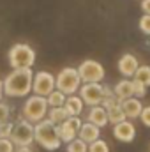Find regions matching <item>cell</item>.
I'll return each instance as SVG.
<instances>
[{
	"mask_svg": "<svg viewBox=\"0 0 150 152\" xmlns=\"http://www.w3.org/2000/svg\"><path fill=\"white\" fill-rule=\"evenodd\" d=\"M11 140L18 147H30L36 142L34 140V124L25 118L16 122L12 127V133H11Z\"/></svg>",
	"mask_w": 150,
	"mask_h": 152,
	"instance_id": "6",
	"label": "cell"
},
{
	"mask_svg": "<svg viewBox=\"0 0 150 152\" xmlns=\"http://www.w3.org/2000/svg\"><path fill=\"white\" fill-rule=\"evenodd\" d=\"M78 73L83 83H101L104 80V67L97 60H83L78 67Z\"/></svg>",
	"mask_w": 150,
	"mask_h": 152,
	"instance_id": "7",
	"label": "cell"
},
{
	"mask_svg": "<svg viewBox=\"0 0 150 152\" xmlns=\"http://www.w3.org/2000/svg\"><path fill=\"white\" fill-rule=\"evenodd\" d=\"M48 110H50L48 99H46L44 96L34 94V96L27 97L21 113H23V118H25V120H28V122H32V124H37V122H41V120L46 118Z\"/></svg>",
	"mask_w": 150,
	"mask_h": 152,
	"instance_id": "4",
	"label": "cell"
},
{
	"mask_svg": "<svg viewBox=\"0 0 150 152\" xmlns=\"http://www.w3.org/2000/svg\"><path fill=\"white\" fill-rule=\"evenodd\" d=\"M113 92H115V96H117V97L120 99V103H122L124 99H129V97L134 96V81H131L129 78H124V80H120V81L115 85Z\"/></svg>",
	"mask_w": 150,
	"mask_h": 152,
	"instance_id": "15",
	"label": "cell"
},
{
	"mask_svg": "<svg viewBox=\"0 0 150 152\" xmlns=\"http://www.w3.org/2000/svg\"><path fill=\"white\" fill-rule=\"evenodd\" d=\"M113 136H115L118 142L131 143V142L136 138V127H134V124L129 122V120L118 122V124L113 126Z\"/></svg>",
	"mask_w": 150,
	"mask_h": 152,
	"instance_id": "11",
	"label": "cell"
},
{
	"mask_svg": "<svg viewBox=\"0 0 150 152\" xmlns=\"http://www.w3.org/2000/svg\"><path fill=\"white\" fill-rule=\"evenodd\" d=\"M55 88H57V78L51 75V73L37 71L34 75V81H32V92L34 94L48 97Z\"/></svg>",
	"mask_w": 150,
	"mask_h": 152,
	"instance_id": "8",
	"label": "cell"
},
{
	"mask_svg": "<svg viewBox=\"0 0 150 152\" xmlns=\"http://www.w3.org/2000/svg\"><path fill=\"white\" fill-rule=\"evenodd\" d=\"M14 152H34V151H32L30 147H18Z\"/></svg>",
	"mask_w": 150,
	"mask_h": 152,
	"instance_id": "31",
	"label": "cell"
},
{
	"mask_svg": "<svg viewBox=\"0 0 150 152\" xmlns=\"http://www.w3.org/2000/svg\"><path fill=\"white\" fill-rule=\"evenodd\" d=\"M138 27H140V30H141L143 34L150 36V14H143V16L140 18Z\"/></svg>",
	"mask_w": 150,
	"mask_h": 152,
	"instance_id": "24",
	"label": "cell"
},
{
	"mask_svg": "<svg viewBox=\"0 0 150 152\" xmlns=\"http://www.w3.org/2000/svg\"><path fill=\"white\" fill-rule=\"evenodd\" d=\"M4 96V80H0V99Z\"/></svg>",
	"mask_w": 150,
	"mask_h": 152,
	"instance_id": "32",
	"label": "cell"
},
{
	"mask_svg": "<svg viewBox=\"0 0 150 152\" xmlns=\"http://www.w3.org/2000/svg\"><path fill=\"white\" fill-rule=\"evenodd\" d=\"M48 104H50V108H55V106H64L66 104V99H67V96L64 94V92H60L58 88H55L48 97Z\"/></svg>",
	"mask_w": 150,
	"mask_h": 152,
	"instance_id": "20",
	"label": "cell"
},
{
	"mask_svg": "<svg viewBox=\"0 0 150 152\" xmlns=\"http://www.w3.org/2000/svg\"><path fill=\"white\" fill-rule=\"evenodd\" d=\"M14 143L11 138H0V152H14Z\"/></svg>",
	"mask_w": 150,
	"mask_h": 152,
	"instance_id": "25",
	"label": "cell"
},
{
	"mask_svg": "<svg viewBox=\"0 0 150 152\" xmlns=\"http://www.w3.org/2000/svg\"><path fill=\"white\" fill-rule=\"evenodd\" d=\"M138 67H140L138 58H136L134 55H131V53L122 55V57H120V60H118V71H120V75L125 76V78L134 76V73H136V69H138Z\"/></svg>",
	"mask_w": 150,
	"mask_h": 152,
	"instance_id": "12",
	"label": "cell"
},
{
	"mask_svg": "<svg viewBox=\"0 0 150 152\" xmlns=\"http://www.w3.org/2000/svg\"><path fill=\"white\" fill-rule=\"evenodd\" d=\"M34 140L44 151H58L62 147V140L58 136L57 126L48 118L34 124Z\"/></svg>",
	"mask_w": 150,
	"mask_h": 152,
	"instance_id": "2",
	"label": "cell"
},
{
	"mask_svg": "<svg viewBox=\"0 0 150 152\" xmlns=\"http://www.w3.org/2000/svg\"><path fill=\"white\" fill-rule=\"evenodd\" d=\"M57 78V88L60 92H64L66 96H73L79 90L81 87V78L76 67H64Z\"/></svg>",
	"mask_w": 150,
	"mask_h": 152,
	"instance_id": "5",
	"label": "cell"
},
{
	"mask_svg": "<svg viewBox=\"0 0 150 152\" xmlns=\"http://www.w3.org/2000/svg\"><path fill=\"white\" fill-rule=\"evenodd\" d=\"M67 117H71V115H69V112L66 110V106H55V108H50V110H48V115H46V118L51 120L55 126L62 124Z\"/></svg>",
	"mask_w": 150,
	"mask_h": 152,
	"instance_id": "19",
	"label": "cell"
},
{
	"mask_svg": "<svg viewBox=\"0 0 150 152\" xmlns=\"http://www.w3.org/2000/svg\"><path fill=\"white\" fill-rule=\"evenodd\" d=\"M67 152H88V143L83 142L81 138H74L73 142L67 143Z\"/></svg>",
	"mask_w": 150,
	"mask_h": 152,
	"instance_id": "22",
	"label": "cell"
},
{
	"mask_svg": "<svg viewBox=\"0 0 150 152\" xmlns=\"http://www.w3.org/2000/svg\"><path fill=\"white\" fill-rule=\"evenodd\" d=\"M140 118H141L143 126L150 127V106H143V110H141V115H140Z\"/></svg>",
	"mask_w": 150,
	"mask_h": 152,
	"instance_id": "29",
	"label": "cell"
},
{
	"mask_svg": "<svg viewBox=\"0 0 150 152\" xmlns=\"http://www.w3.org/2000/svg\"><path fill=\"white\" fill-rule=\"evenodd\" d=\"M79 97L83 99L85 104L88 106H97L103 104L104 99V87L101 83H83L79 87Z\"/></svg>",
	"mask_w": 150,
	"mask_h": 152,
	"instance_id": "9",
	"label": "cell"
},
{
	"mask_svg": "<svg viewBox=\"0 0 150 152\" xmlns=\"http://www.w3.org/2000/svg\"><path fill=\"white\" fill-rule=\"evenodd\" d=\"M106 112H108V122H111L113 126L118 124V122H124L127 118L125 113H124V110H122V103L120 101H117V103H113L110 106H106Z\"/></svg>",
	"mask_w": 150,
	"mask_h": 152,
	"instance_id": "17",
	"label": "cell"
},
{
	"mask_svg": "<svg viewBox=\"0 0 150 152\" xmlns=\"http://www.w3.org/2000/svg\"><path fill=\"white\" fill-rule=\"evenodd\" d=\"M88 152H110V147L104 140H95L92 143H88Z\"/></svg>",
	"mask_w": 150,
	"mask_h": 152,
	"instance_id": "23",
	"label": "cell"
},
{
	"mask_svg": "<svg viewBox=\"0 0 150 152\" xmlns=\"http://www.w3.org/2000/svg\"><path fill=\"white\" fill-rule=\"evenodd\" d=\"M133 81H134V97H138V99L145 97V94H147V87H145L143 83L136 81V80H133Z\"/></svg>",
	"mask_w": 150,
	"mask_h": 152,
	"instance_id": "27",
	"label": "cell"
},
{
	"mask_svg": "<svg viewBox=\"0 0 150 152\" xmlns=\"http://www.w3.org/2000/svg\"><path fill=\"white\" fill-rule=\"evenodd\" d=\"M81 118L78 115H71L67 117L62 124L57 126V131H58V136L62 140V143H69L73 142L74 138H78V133H79V127H81Z\"/></svg>",
	"mask_w": 150,
	"mask_h": 152,
	"instance_id": "10",
	"label": "cell"
},
{
	"mask_svg": "<svg viewBox=\"0 0 150 152\" xmlns=\"http://www.w3.org/2000/svg\"><path fill=\"white\" fill-rule=\"evenodd\" d=\"M9 106L5 104V103H2L0 101V124H4V122H9Z\"/></svg>",
	"mask_w": 150,
	"mask_h": 152,
	"instance_id": "28",
	"label": "cell"
},
{
	"mask_svg": "<svg viewBox=\"0 0 150 152\" xmlns=\"http://www.w3.org/2000/svg\"><path fill=\"white\" fill-rule=\"evenodd\" d=\"M83 99L79 97V96H67V99H66V110L69 112V115H78L79 117V113L83 112Z\"/></svg>",
	"mask_w": 150,
	"mask_h": 152,
	"instance_id": "18",
	"label": "cell"
},
{
	"mask_svg": "<svg viewBox=\"0 0 150 152\" xmlns=\"http://www.w3.org/2000/svg\"><path fill=\"white\" fill-rule=\"evenodd\" d=\"M141 11L145 14H150V0H141Z\"/></svg>",
	"mask_w": 150,
	"mask_h": 152,
	"instance_id": "30",
	"label": "cell"
},
{
	"mask_svg": "<svg viewBox=\"0 0 150 152\" xmlns=\"http://www.w3.org/2000/svg\"><path fill=\"white\" fill-rule=\"evenodd\" d=\"M88 122L95 124L97 127H103L108 124V112L103 104H97V106H90V112H88Z\"/></svg>",
	"mask_w": 150,
	"mask_h": 152,
	"instance_id": "16",
	"label": "cell"
},
{
	"mask_svg": "<svg viewBox=\"0 0 150 152\" xmlns=\"http://www.w3.org/2000/svg\"><path fill=\"white\" fill-rule=\"evenodd\" d=\"M12 127H14V124H11V122H4V124H0V138H11Z\"/></svg>",
	"mask_w": 150,
	"mask_h": 152,
	"instance_id": "26",
	"label": "cell"
},
{
	"mask_svg": "<svg viewBox=\"0 0 150 152\" xmlns=\"http://www.w3.org/2000/svg\"><path fill=\"white\" fill-rule=\"evenodd\" d=\"M32 81H34L32 67L14 69L4 80V94L7 97H25L32 90Z\"/></svg>",
	"mask_w": 150,
	"mask_h": 152,
	"instance_id": "1",
	"label": "cell"
},
{
	"mask_svg": "<svg viewBox=\"0 0 150 152\" xmlns=\"http://www.w3.org/2000/svg\"><path fill=\"white\" fill-rule=\"evenodd\" d=\"M7 60L12 69L32 67L36 64V51L32 46H28L25 42H16L14 46H11V50L7 53Z\"/></svg>",
	"mask_w": 150,
	"mask_h": 152,
	"instance_id": "3",
	"label": "cell"
},
{
	"mask_svg": "<svg viewBox=\"0 0 150 152\" xmlns=\"http://www.w3.org/2000/svg\"><path fill=\"white\" fill-rule=\"evenodd\" d=\"M122 110L127 118H138L141 115V110H143V104L138 97H129V99H124L122 101Z\"/></svg>",
	"mask_w": 150,
	"mask_h": 152,
	"instance_id": "14",
	"label": "cell"
},
{
	"mask_svg": "<svg viewBox=\"0 0 150 152\" xmlns=\"http://www.w3.org/2000/svg\"><path fill=\"white\" fill-rule=\"evenodd\" d=\"M134 80L143 83L145 87H150V66H140L134 73Z\"/></svg>",
	"mask_w": 150,
	"mask_h": 152,
	"instance_id": "21",
	"label": "cell"
},
{
	"mask_svg": "<svg viewBox=\"0 0 150 152\" xmlns=\"http://www.w3.org/2000/svg\"><path fill=\"white\" fill-rule=\"evenodd\" d=\"M99 136H101V127H97V126L92 124V122L81 124L79 133H78V138H81V140L87 142V143H92V142L99 140Z\"/></svg>",
	"mask_w": 150,
	"mask_h": 152,
	"instance_id": "13",
	"label": "cell"
}]
</instances>
